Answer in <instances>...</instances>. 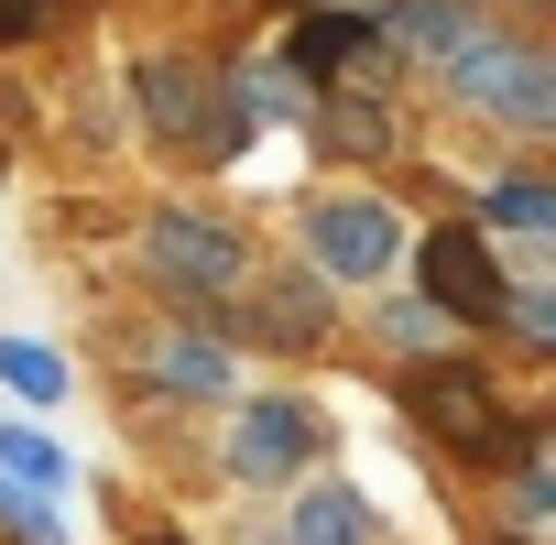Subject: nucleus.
<instances>
[{"mask_svg":"<svg viewBox=\"0 0 556 545\" xmlns=\"http://www.w3.org/2000/svg\"><path fill=\"white\" fill-rule=\"evenodd\" d=\"M142 121H153V142L164 153H207V164H229L262 121H251V99H240V77L229 66H197V55H142Z\"/></svg>","mask_w":556,"mask_h":545,"instance_id":"nucleus-1","label":"nucleus"},{"mask_svg":"<svg viewBox=\"0 0 556 545\" xmlns=\"http://www.w3.org/2000/svg\"><path fill=\"white\" fill-rule=\"evenodd\" d=\"M404 415H415L426 436H447L469 469H523V458H534V426L502 415V382H491V371L415 360V371H404Z\"/></svg>","mask_w":556,"mask_h":545,"instance_id":"nucleus-2","label":"nucleus"},{"mask_svg":"<svg viewBox=\"0 0 556 545\" xmlns=\"http://www.w3.org/2000/svg\"><path fill=\"white\" fill-rule=\"evenodd\" d=\"M447 88L469 110H491L502 131H556V55L545 45H513V34H480L469 23V45L447 55Z\"/></svg>","mask_w":556,"mask_h":545,"instance_id":"nucleus-3","label":"nucleus"},{"mask_svg":"<svg viewBox=\"0 0 556 545\" xmlns=\"http://www.w3.org/2000/svg\"><path fill=\"white\" fill-rule=\"evenodd\" d=\"M142 262L207 317V306L240 284V229H229V218H197V207H153V218H142Z\"/></svg>","mask_w":556,"mask_h":545,"instance_id":"nucleus-4","label":"nucleus"},{"mask_svg":"<svg viewBox=\"0 0 556 545\" xmlns=\"http://www.w3.org/2000/svg\"><path fill=\"white\" fill-rule=\"evenodd\" d=\"M306 251H317V272H339V284H382V272L404 262V207H382V197H317L306 207Z\"/></svg>","mask_w":556,"mask_h":545,"instance_id":"nucleus-5","label":"nucleus"},{"mask_svg":"<svg viewBox=\"0 0 556 545\" xmlns=\"http://www.w3.org/2000/svg\"><path fill=\"white\" fill-rule=\"evenodd\" d=\"M306 458H317V415H306L295 393H251V404L229 415V480H251V491H295Z\"/></svg>","mask_w":556,"mask_h":545,"instance_id":"nucleus-6","label":"nucleus"},{"mask_svg":"<svg viewBox=\"0 0 556 545\" xmlns=\"http://www.w3.org/2000/svg\"><path fill=\"white\" fill-rule=\"evenodd\" d=\"M415 272H426V306H437L447 328H491L502 295H513L480 229H426V240H415Z\"/></svg>","mask_w":556,"mask_h":545,"instance_id":"nucleus-7","label":"nucleus"},{"mask_svg":"<svg viewBox=\"0 0 556 545\" xmlns=\"http://www.w3.org/2000/svg\"><path fill=\"white\" fill-rule=\"evenodd\" d=\"M382 66H393V45L361 12H306L285 34V77H382Z\"/></svg>","mask_w":556,"mask_h":545,"instance_id":"nucleus-8","label":"nucleus"},{"mask_svg":"<svg viewBox=\"0 0 556 545\" xmlns=\"http://www.w3.org/2000/svg\"><path fill=\"white\" fill-rule=\"evenodd\" d=\"M142 382L175 393V404H207V393H229V350H218L207 328H175V339L142 350Z\"/></svg>","mask_w":556,"mask_h":545,"instance_id":"nucleus-9","label":"nucleus"},{"mask_svg":"<svg viewBox=\"0 0 556 545\" xmlns=\"http://www.w3.org/2000/svg\"><path fill=\"white\" fill-rule=\"evenodd\" d=\"M285 545H371V502L350 480H306L285 512Z\"/></svg>","mask_w":556,"mask_h":545,"instance_id":"nucleus-10","label":"nucleus"},{"mask_svg":"<svg viewBox=\"0 0 556 545\" xmlns=\"http://www.w3.org/2000/svg\"><path fill=\"white\" fill-rule=\"evenodd\" d=\"M218 328H240V339H273V350H306V339L328 328V295H317V284H295V272H285V284L262 295V317H218Z\"/></svg>","mask_w":556,"mask_h":545,"instance_id":"nucleus-11","label":"nucleus"},{"mask_svg":"<svg viewBox=\"0 0 556 545\" xmlns=\"http://www.w3.org/2000/svg\"><path fill=\"white\" fill-rule=\"evenodd\" d=\"M0 480H12V491H34V502H55L77 469H66V447H55V436H34V426L12 415V426H0Z\"/></svg>","mask_w":556,"mask_h":545,"instance_id":"nucleus-12","label":"nucleus"},{"mask_svg":"<svg viewBox=\"0 0 556 545\" xmlns=\"http://www.w3.org/2000/svg\"><path fill=\"white\" fill-rule=\"evenodd\" d=\"M382 45H415V55H437V66H447V55L469 45V12H458V0H415V12H393V23H382Z\"/></svg>","mask_w":556,"mask_h":545,"instance_id":"nucleus-13","label":"nucleus"},{"mask_svg":"<svg viewBox=\"0 0 556 545\" xmlns=\"http://www.w3.org/2000/svg\"><path fill=\"white\" fill-rule=\"evenodd\" d=\"M480 218H491V229H513V240H523V229H556V186H534V175H502V186L480 197Z\"/></svg>","mask_w":556,"mask_h":545,"instance_id":"nucleus-14","label":"nucleus"},{"mask_svg":"<svg viewBox=\"0 0 556 545\" xmlns=\"http://www.w3.org/2000/svg\"><path fill=\"white\" fill-rule=\"evenodd\" d=\"M0 382L34 393V404H66V360H55L45 339H0Z\"/></svg>","mask_w":556,"mask_h":545,"instance_id":"nucleus-15","label":"nucleus"},{"mask_svg":"<svg viewBox=\"0 0 556 545\" xmlns=\"http://www.w3.org/2000/svg\"><path fill=\"white\" fill-rule=\"evenodd\" d=\"M393 142V110H371V99H328V153H382Z\"/></svg>","mask_w":556,"mask_h":545,"instance_id":"nucleus-16","label":"nucleus"},{"mask_svg":"<svg viewBox=\"0 0 556 545\" xmlns=\"http://www.w3.org/2000/svg\"><path fill=\"white\" fill-rule=\"evenodd\" d=\"M0 523H12L23 545H66V512H55V502H34V491H12V480H0Z\"/></svg>","mask_w":556,"mask_h":545,"instance_id":"nucleus-17","label":"nucleus"},{"mask_svg":"<svg viewBox=\"0 0 556 545\" xmlns=\"http://www.w3.org/2000/svg\"><path fill=\"white\" fill-rule=\"evenodd\" d=\"M382 328H393L404 350H437V339H447V317H437L426 295H415V306H382Z\"/></svg>","mask_w":556,"mask_h":545,"instance_id":"nucleus-18","label":"nucleus"},{"mask_svg":"<svg viewBox=\"0 0 556 545\" xmlns=\"http://www.w3.org/2000/svg\"><path fill=\"white\" fill-rule=\"evenodd\" d=\"M502 317H513V328H523L534 350L556 339V295H545V284H523V295H502Z\"/></svg>","mask_w":556,"mask_h":545,"instance_id":"nucleus-19","label":"nucleus"},{"mask_svg":"<svg viewBox=\"0 0 556 545\" xmlns=\"http://www.w3.org/2000/svg\"><path fill=\"white\" fill-rule=\"evenodd\" d=\"M66 12V0H0V45H23V34H45Z\"/></svg>","mask_w":556,"mask_h":545,"instance_id":"nucleus-20","label":"nucleus"},{"mask_svg":"<svg viewBox=\"0 0 556 545\" xmlns=\"http://www.w3.org/2000/svg\"><path fill=\"white\" fill-rule=\"evenodd\" d=\"M513 480H523V523H534V512H545V502H556V469H545V458H523V469H513Z\"/></svg>","mask_w":556,"mask_h":545,"instance_id":"nucleus-21","label":"nucleus"},{"mask_svg":"<svg viewBox=\"0 0 556 545\" xmlns=\"http://www.w3.org/2000/svg\"><path fill=\"white\" fill-rule=\"evenodd\" d=\"M502 545H523V534H502Z\"/></svg>","mask_w":556,"mask_h":545,"instance_id":"nucleus-22","label":"nucleus"}]
</instances>
